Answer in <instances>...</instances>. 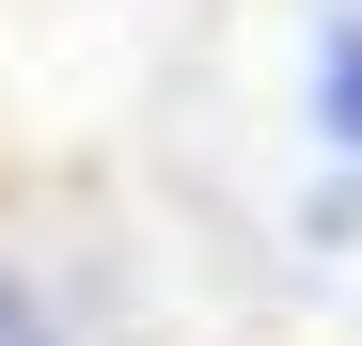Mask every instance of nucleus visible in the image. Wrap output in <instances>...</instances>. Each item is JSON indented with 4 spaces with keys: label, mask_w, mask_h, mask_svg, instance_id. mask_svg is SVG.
<instances>
[{
    "label": "nucleus",
    "mask_w": 362,
    "mask_h": 346,
    "mask_svg": "<svg viewBox=\"0 0 362 346\" xmlns=\"http://www.w3.org/2000/svg\"><path fill=\"white\" fill-rule=\"evenodd\" d=\"M315 126H331V157H362V16L315 32Z\"/></svg>",
    "instance_id": "obj_1"
},
{
    "label": "nucleus",
    "mask_w": 362,
    "mask_h": 346,
    "mask_svg": "<svg viewBox=\"0 0 362 346\" xmlns=\"http://www.w3.org/2000/svg\"><path fill=\"white\" fill-rule=\"evenodd\" d=\"M0 346H47V315H32V283L0 268Z\"/></svg>",
    "instance_id": "obj_2"
}]
</instances>
